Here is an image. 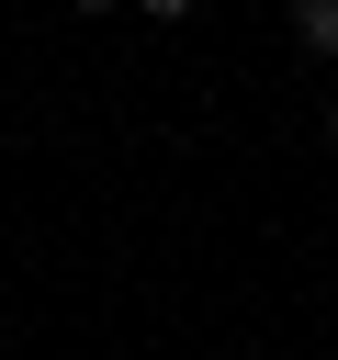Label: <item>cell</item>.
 I'll list each match as a JSON object with an SVG mask.
<instances>
[{"label":"cell","instance_id":"7a4b0ae2","mask_svg":"<svg viewBox=\"0 0 338 360\" xmlns=\"http://www.w3.org/2000/svg\"><path fill=\"white\" fill-rule=\"evenodd\" d=\"M135 11H158V22H180V11H192V0H135Z\"/></svg>","mask_w":338,"mask_h":360},{"label":"cell","instance_id":"3957f363","mask_svg":"<svg viewBox=\"0 0 338 360\" xmlns=\"http://www.w3.org/2000/svg\"><path fill=\"white\" fill-rule=\"evenodd\" d=\"M79 11H113V0H79Z\"/></svg>","mask_w":338,"mask_h":360},{"label":"cell","instance_id":"277c9868","mask_svg":"<svg viewBox=\"0 0 338 360\" xmlns=\"http://www.w3.org/2000/svg\"><path fill=\"white\" fill-rule=\"evenodd\" d=\"M327 135H338V112H327Z\"/></svg>","mask_w":338,"mask_h":360},{"label":"cell","instance_id":"6da1fadb","mask_svg":"<svg viewBox=\"0 0 338 360\" xmlns=\"http://www.w3.org/2000/svg\"><path fill=\"white\" fill-rule=\"evenodd\" d=\"M293 34H304L315 56H338V0H293Z\"/></svg>","mask_w":338,"mask_h":360}]
</instances>
